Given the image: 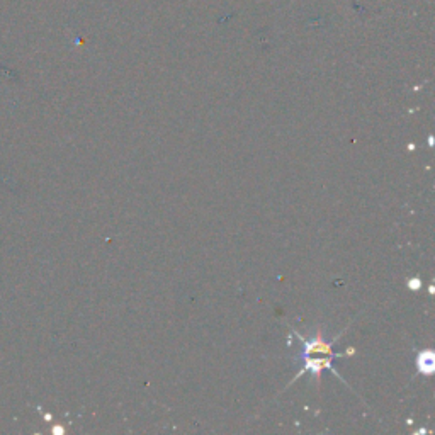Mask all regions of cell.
Instances as JSON below:
<instances>
[{
    "label": "cell",
    "mask_w": 435,
    "mask_h": 435,
    "mask_svg": "<svg viewBox=\"0 0 435 435\" xmlns=\"http://www.w3.org/2000/svg\"><path fill=\"white\" fill-rule=\"evenodd\" d=\"M418 369L420 372H432L433 371V355L432 352H423L418 357Z\"/></svg>",
    "instance_id": "6da1fadb"
}]
</instances>
